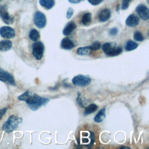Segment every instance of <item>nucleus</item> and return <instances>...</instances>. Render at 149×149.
<instances>
[{
	"label": "nucleus",
	"instance_id": "1",
	"mask_svg": "<svg viewBox=\"0 0 149 149\" xmlns=\"http://www.w3.org/2000/svg\"><path fill=\"white\" fill-rule=\"evenodd\" d=\"M20 101L26 102L28 107L33 111H36L41 106L46 105L49 101V98L39 96L36 93L29 91L24 92L18 97Z\"/></svg>",
	"mask_w": 149,
	"mask_h": 149
},
{
	"label": "nucleus",
	"instance_id": "2",
	"mask_svg": "<svg viewBox=\"0 0 149 149\" xmlns=\"http://www.w3.org/2000/svg\"><path fill=\"white\" fill-rule=\"evenodd\" d=\"M22 119L16 115H11L2 126V130L6 133H10L16 130L19 125L22 123Z\"/></svg>",
	"mask_w": 149,
	"mask_h": 149
},
{
	"label": "nucleus",
	"instance_id": "3",
	"mask_svg": "<svg viewBox=\"0 0 149 149\" xmlns=\"http://www.w3.org/2000/svg\"><path fill=\"white\" fill-rule=\"evenodd\" d=\"M101 47L102 51L107 56H115L122 52V47L117 45V44L114 42L104 43Z\"/></svg>",
	"mask_w": 149,
	"mask_h": 149
},
{
	"label": "nucleus",
	"instance_id": "4",
	"mask_svg": "<svg viewBox=\"0 0 149 149\" xmlns=\"http://www.w3.org/2000/svg\"><path fill=\"white\" fill-rule=\"evenodd\" d=\"M44 46L41 41L34 42L32 45V54L37 60L41 59L43 56Z\"/></svg>",
	"mask_w": 149,
	"mask_h": 149
},
{
	"label": "nucleus",
	"instance_id": "5",
	"mask_svg": "<svg viewBox=\"0 0 149 149\" xmlns=\"http://www.w3.org/2000/svg\"><path fill=\"white\" fill-rule=\"evenodd\" d=\"M91 79L90 77L86 76L79 74L74 76L73 78L72 81L74 86L85 87L89 85L91 83Z\"/></svg>",
	"mask_w": 149,
	"mask_h": 149
},
{
	"label": "nucleus",
	"instance_id": "6",
	"mask_svg": "<svg viewBox=\"0 0 149 149\" xmlns=\"http://www.w3.org/2000/svg\"><path fill=\"white\" fill-rule=\"evenodd\" d=\"M0 17L6 24H12L14 22V17L9 15L6 5L0 7Z\"/></svg>",
	"mask_w": 149,
	"mask_h": 149
},
{
	"label": "nucleus",
	"instance_id": "7",
	"mask_svg": "<svg viewBox=\"0 0 149 149\" xmlns=\"http://www.w3.org/2000/svg\"><path fill=\"white\" fill-rule=\"evenodd\" d=\"M34 23L37 27L40 29L44 28L47 23L45 15L41 12H36L34 16Z\"/></svg>",
	"mask_w": 149,
	"mask_h": 149
},
{
	"label": "nucleus",
	"instance_id": "8",
	"mask_svg": "<svg viewBox=\"0 0 149 149\" xmlns=\"http://www.w3.org/2000/svg\"><path fill=\"white\" fill-rule=\"evenodd\" d=\"M0 81L3 82H8L11 85H15V81L12 75L3 69H0Z\"/></svg>",
	"mask_w": 149,
	"mask_h": 149
},
{
	"label": "nucleus",
	"instance_id": "9",
	"mask_svg": "<svg viewBox=\"0 0 149 149\" xmlns=\"http://www.w3.org/2000/svg\"><path fill=\"white\" fill-rule=\"evenodd\" d=\"M0 35L5 38H12L15 36V31L10 27L3 26L0 29Z\"/></svg>",
	"mask_w": 149,
	"mask_h": 149
},
{
	"label": "nucleus",
	"instance_id": "10",
	"mask_svg": "<svg viewBox=\"0 0 149 149\" xmlns=\"http://www.w3.org/2000/svg\"><path fill=\"white\" fill-rule=\"evenodd\" d=\"M136 12L139 17L144 20H146L149 18V11L147 7L144 5L140 4L136 8Z\"/></svg>",
	"mask_w": 149,
	"mask_h": 149
},
{
	"label": "nucleus",
	"instance_id": "11",
	"mask_svg": "<svg viewBox=\"0 0 149 149\" xmlns=\"http://www.w3.org/2000/svg\"><path fill=\"white\" fill-rule=\"evenodd\" d=\"M139 23V19L135 15H129L126 20V24L129 27H135Z\"/></svg>",
	"mask_w": 149,
	"mask_h": 149
},
{
	"label": "nucleus",
	"instance_id": "12",
	"mask_svg": "<svg viewBox=\"0 0 149 149\" xmlns=\"http://www.w3.org/2000/svg\"><path fill=\"white\" fill-rule=\"evenodd\" d=\"M111 17V12L108 9H104L98 14V19L100 22H104L107 21Z\"/></svg>",
	"mask_w": 149,
	"mask_h": 149
},
{
	"label": "nucleus",
	"instance_id": "13",
	"mask_svg": "<svg viewBox=\"0 0 149 149\" xmlns=\"http://www.w3.org/2000/svg\"><path fill=\"white\" fill-rule=\"evenodd\" d=\"M61 47L65 49H71L74 47V44L70 39L66 37L61 41Z\"/></svg>",
	"mask_w": 149,
	"mask_h": 149
},
{
	"label": "nucleus",
	"instance_id": "14",
	"mask_svg": "<svg viewBox=\"0 0 149 149\" xmlns=\"http://www.w3.org/2000/svg\"><path fill=\"white\" fill-rule=\"evenodd\" d=\"M76 28V25L74 22H69L66 26L65 27L64 29L63 30V34L65 36H69L70 34L73 30Z\"/></svg>",
	"mask_w": 149,
	"mask_h": 149
},
{
	"label": "nucleus",
	"instance_id": "15",
	"mask_svg": "<svg viewBox=\"0 0 149 149\" xmlns=\"http://www.w3.org/2000/svg\"><path fill=\"white\" fill-rule=\"evenodd\" d=\"M12 46V43L10 41L5 40L0 41V51L5 52L9 50Z\"/></svg>",
	"mask_w": 149,
	"mask_h": 149
},
{
	"label": "nucleus",
	"instance_id": "16",
	"mask_svg": "<svg viewBox=\"0 0 149 149\" xmlns=\"http://www.w3.org/2000/svg\"><path fill=\"white\" fill-rule=\"evenodd\" d=\"M105 111H106L105 108H104L101 110H100L99 112L97 113V114L95 116L94 118V121L97 123L102 122L105 118Z\"/></svg>",
	"mask_w": 149,
	"mask_h": 149
},
{
	"label": "nucleus",
	"instance_id": "17",
	"mask_svg": "<svg viewBox=\"0 0 149 149\" xmlns=\"http://www.w3.org/2000/svg\"><path fill=\"white\" fill-rule=\"evenodd\" d=\"M98 109V107L97 105L94 104H91L89 105H88L87 107H86L83 114L84 116L88 115L92 113H94L95 111H97Z\"/></svg>",
	"mask_w": 149,
	"mask_h": 149
},
{
	"label": "nucleus",
	"instance_id": "18",
	"mask_svg": "<svg viewBox=\"0 0 149 149\" xmlns=\"http://www.w3.org/2000/svg\"><path fill=\"white\" fill-rule=\"evenodd\" d=\"M39 2L40 5L47 9H51L55 4L54 0H40Z\"/></svg>",
	"mask_w": 149,
	"mask_h": 149
},
{
	"label": "nucleus",
	"instance_id": "19",
	"mask_svg": "<svg viewBox=\"0 0 149 149\" xmlns=\"http://www.w3.org/2000/svg\"><path fill=\"white\" fill-rule=\"evenodd\" d=\"M91 22V14L90 13H85L81 17V23L84 26H88Z\"/></svg>",
	"mask_w": 149,
	"mask_h": 149
},
{
	"label": "nucleus",
	"instance_id": "20",
	"mask_svg": "<svg viewBox=\"0 0 149 149\" xmlns=\"http://www.w3.org/2000/svg\"><path fill=\"white\" fill-rule=\"evenodd\" d=\"M91 51L89 47H80L77 49V54L79 55H90Z\"/></svg>",
	"mask_w": 149,
	"mask_h": 149
},
{
	"label": "nucleus",
	"instance_id": "21",
	"mask_svg": "<svg viewBox=\"0 0 149 149\" xmlns=\"http://www.w3.org/2000/svg\"><path fill=\"white\" fill-rule=\"evenodd\" d=\"M137 47H138V44L136 42L129 40L126 42L125 48L126 51H130L135 49L136 48H137Z\"/></svg>",
	"mask_w": 149,
	"mask_h": 149
},
{
	"label": "nucleus",
	"instance_id": "22",
	"mask_svg": "<svg viewBox=\"0 0 149 149\" xmlns=\"http://www.w3.org/2000/svg\"><path fill=\"white\" fill-rule=\"evenodd\" d=\"M29 38L33 41H37L40 38V34L38 31L36 29H33L29 33Z\"/></svg>",
	"mask_w": 149,
	"mask_h": 149
},
{
	"label": "nucleus",
	"instance_id": "23",
	"mask_svg": "<svg viewBox=\"0 0 149 149\" xmlns=\"http://www.w3.org/2000/svg\"><path fill=\"white\" fill-rule=\"evenodd\" d=\"M133 37H134V39L137 41H142L144 39L143 34L141 33V32H140L139 31L134 32Z\"/></svg>",
	"mask_w": 149,
	"mask_h": 149
},
{
	"label": "nucleus",
	"instance_id": "24",
	"mask_svg": "<svg viewBox=\"0 0 149 149\" xmlns=\"http://www.w3.org/2000/svg\"><path fill=\"white\" fill-rule=\"evenodd\" d=\"M76 101H77L78 105L80 107H81V108H84L85 107V104L84 103V101H83V100H82V98L81 97V94L79 92L77 93V97Z\"/></svg>",
	"mask_w": 149,
	"mask_h": 149
},
{
	"label": "nucleus",
	"instance_id": "25",
	"mask_svg": "<svg viewBox=\"0 0 149 149\" xmlns=\"http://www.w3.org/2000/svg\"><path fill=\"white\" fill-rule=\"evenodd\" d=\"M88 47H89L90 49H91V51H96V50L100 49V47H101V45L99 42L96 41V42H94L91 45L88 46Z\"/></svg>",
	"mask_w": 149,
	"mask_h": 149
},
{
	"label": "nucleus",
	"instance_id": "26",
	"mask_svg": "<svg viewBox=\"0 0 149 149\" xmlns=\"http://www.w3.org/2000/svg\"><path fill=\"white\" fill-rule=\"evenodd\" d=\"M132 1V0H122V9L125 10L126 9L129 5V2Z\"/></svg>",
	"mask_w": 149,
	"mask_h": 149
},
{
	"label": "nucleus",
	"instance_id": "27",
	"mask_svg": "<svg viewBox=\"0 0 149 149\" xmlns=\"http://www.w3.org/2000/svg\"><path fill=\"white\" fill-rule=\"evenodd\" d=\"M73 12H74V10L72 8H70L68 9V10L67 11V13H66L67 19H70L72 16V15L73 14Z\"/></svg>",
	"mask_w": 149,
	"mask_h": 149
},
{
	"label": "nucleus",
	"instance_id": "28",
	"mask_svg": "<svg viewBox=\"0 0 149 149\" xmlns=\"http://www.w3.org/2000/svg\"><path fill=\"white\" fill-rule=\"evenodd\" d=\"M103 0H88V2L93 5H97L101 3Z\"/></svg>",
	"mask_w": 149,
	"mask_h": 149
},
{
	"label": "nucleus",
	"instance_id": "29",
	"mask_svg": "<svg viewBox=\"0 0 149 149\" xmlns=\"http://www.w3.org/2000/svg\"><path fill=\"white\" fill-rule=\"evenodd\" d=\"M118 32V29L116 28V27H113L112 29H111L109 31V34L111 35V36H115L117 34Z\"/></svg>",
	"mask_w": 149,
	"mask_h": 149
},
{
	"label": "nucleus",
	"instance_id": "30",
	"mask_svg": "<svg viewBox=\"0 0 149 149\" xmlns=\"http://www.w3.org/2000/svg\"><path fill=\"white\" fill-rule=\"evenodd\" d=\"M7 109H8L7 108H2V109H0V120H1L2 117L3 116V115L6 113V112L7 111Z\"/></svg>",
	"mask_w": 149,
	"mask_h": 149
},
{
	"label": "nucleus",
	"instance_id": "31",
	"mask_svg": "<svg viewBox=\"0 0 149 149\" xmlns=\"http://www.w3.org/2000/svg\"><path fill=\"white\" fill-rule=\"evenodd\" d=\"M69 2L70 3H79L81 1H83V0H68Z\"/></svg>",
	"mask_w": 149,
	"mask_h": 149
},
{
	"label": "nucleus",
	"instance_id": "32",
	"mask_svg": "<svg viewBox=\"0 0 149 149\" xmlns=\"http://www.w3.org/2000/svg\"><path fill=\"white\" fill-rule=\"evenodd\" d=\"M130 148L128 147H120V148Z\"/></svg>",
	"mask_w": 149,
	"mask_h": 149
},
{
	"label": "nucleus",
	"instance_id": "33",
	"mask_svg": "<svg viewBox=\"0 0 149 149\" xmlns=\"http://www.w3.org/2000/svg\"><path fill=\"white\" fill-rule=\"evenodd\" d=\"M1 1V0H0V1ZM0 7H1V6H0Z\"/></svg>",
	"mask_w": 149,
	"mask_h": 149
},
{
	"label": "nucleus",
	"instance_id": "34",
	"mask_svg": "<svg viewBox=\"0 0 149 149\" xmlns=\"http://www.w3.org/2000/svg\"></svg>",
	"mask_w": 149,
	"mask_h": 149
}]
</instances>
